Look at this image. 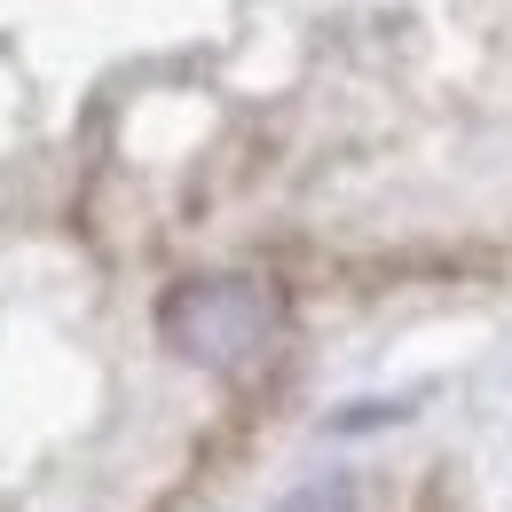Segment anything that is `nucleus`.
<instances>
[{
    "instance_id": "f257e3e1",
    "label": "nucleus",
    "mask_w": 512,
    "mask_h": 512,
    "mask_svg": "<svg viewBox=\"0 0 512 512\" xmlns=\"http://www.w3.org/2000/svg\"><path fill=\"white\" fill-rule=\"evenodd\" d=\"M158 331L197 371H253L276 339V292L253 276H190L166 292Z\"/></svg>"
},
{
    "instance_id": "f03ea898",
    "label": "nucleus",
    "mask_w": 512,
    "mask_h": 512,
    "mask_svg": "<svg viewBox=\"0 0 512 512\" xmlns=\"http://www.w3.org/2000/svg\"><path fill=\"white\" fill-rule=\"evenodd\" d=\"M355 505H363L355 473H316V481H300V489H292L276 512H355Z\"/></svg>"
}]
</instances>
